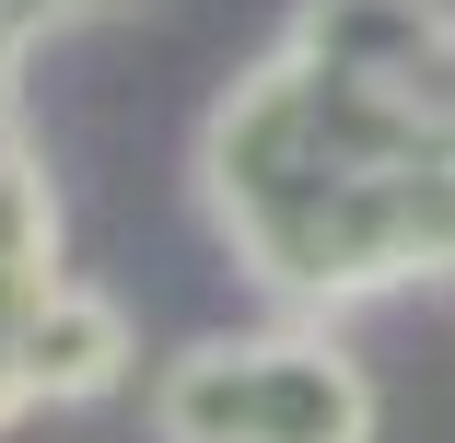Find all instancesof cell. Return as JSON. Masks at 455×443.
Wrapping results in <instances>:
<instances>
[{
	"instance_id": "cell-1",
	"label": "cell",
	"mask_w": 455,
	"mask_h": 443,
	"mask_svg": "<svg viewBox=\"0 0 455 443\" xmlns=\"http://www.w3.org/2000/svg\"><path fill=\"white\" fill-rule=\"evenodd\" d=\"M222 222L281 292L455 269V36L409 0H315L245 106H222Z\"/></svg>"
},
{
	"instance_id": "cell-2",
	"label": "cell",
	"mask_w": 455,
	"mask_h": 443,
	"mask_svg": "<svg viewBox=\"0 0 455 443\" xmlns=\"http://www.w3.org/2000/svg\"><path fill=\"white\" fill-rule=\"evenodd\" d=\"M164 420L188 443H362V385L327 350H199Z\"/></svg>"
}]
</instances>
